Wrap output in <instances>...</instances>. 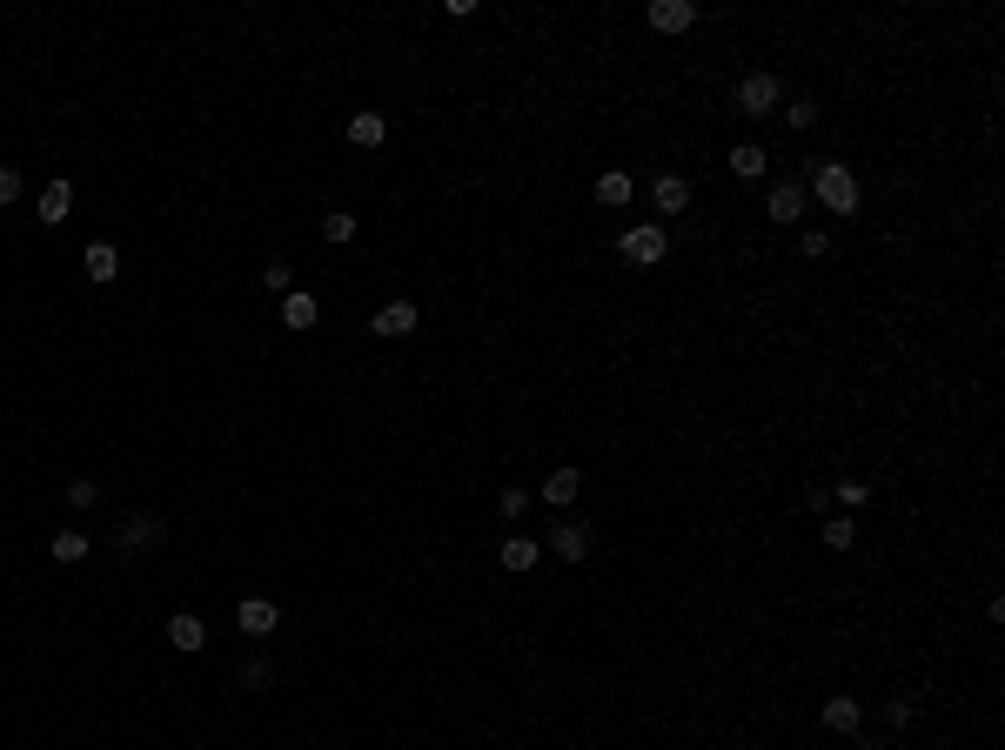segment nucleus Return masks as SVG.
<instances>
[{
    "label": "nucleus",
    "instance_id": "f257e3e1",
    "mask_svg": "<svg viewBox=\"0 0 1005 750\" xmlns=\"http://www.w3.org/2000/svg\"><path fill=\"white\" fill-rule=\"evenodd\" d=\"M811 188H818V201H825L831 215H858V175H851L845 161H825V168L811 175Z\"/></svg>",
    "mask_w": 1005,
    "mask_h": 750
},
{
    "label": "nucleus",
    "instance_id": "f03ea898",
    "mask_svg": "<svg viewBox=\"0 0 1005 750\" xmlns=\"http://www.w3.org/2000/svg\"><path fill=\"white\" fill-rule=\"evenodd\" d=\"M617 248H624L630 268H657L670 242H664V228H650V221H644V228H624V242H617Z\"/></svg>",
    "mask_w": 1005,
    "mask_h": 750
},
{
    "label": "nucleus",
    "instance_id": "7ed1b4c3",
    "mask_svg": "<svg viewBox=\"0 0 1005 750\" xmlns=\"http://www.w3.org/2000/svg\"><path fill=\"white\" fill-rule=\"evenodd\" d=\"M737 108L751 114V121L778 114V74H744V88H737Z\"/></svg>",
    "mask_w": 1005,
    "mask_h": 750
},
{
    "label": "nucleus",
    "instance_id": "20e7f679",
    "mask_svg": "<svg viewBox=\"0 0 1005 750\" xmlns=\"http://www.w3.org/2000/svg\"><path fill=\"white\" fill-rule=\"evenodd\" d=\"M161 536H168V530H161V516H155V509H134L128 523H121V550H128V556H141V550H155Z\"/></svg>",
    "mask_w": 1005,
    "mask_h": 750
},
{
    "label": "nucleus",
    "instance_id": "39448f33",
    "mask_svg": "<svg viewBox=\"0 0 1005 750\" xmlns=\"http://www.w3.org/2000/svg\"><path fill=\"white\" fill-rule=\"evenodd\" d=\"M235 623H242V637H275V623H282V610H275L268 596H248L242 610H235Z\"/></svg>",
    "mask_w": 1005,
    "mask_h": 750
},
{
    "label": "nucleus",
    "instance_id": "423d86ee",
    "mask_svg": "<svg viewBox=\"0 0 1005 750\" xmlns=\"http://www.w3.org/2000/svg\"><path fill=\"white\" fill-rule=\"evenodd\" d=\"M650 27L657 34H684V27H697V7L691 0H650Z\"/></svg>",
    "mask_w": 1005,
    "mask_h": 750
},
{
    "label": "nucleus",
    "instance_id": "0eeeda50",
    "mask_svg": "<svg viewBox=\"0 0 1005 750\" xmlns=\"http://www.w3.org/2000/svg\"><path fill=\"white\" fill-rule=\"evenodd\" d=\"M764 215L791 228V221L804 215V181H778V188H771V201H764Z\"/></svg>",
    "mask_w": 1005,
    "mask_h": 750
},
{
    "label": "nucleus",
    "instance_id": "6e6552de",
    "mask_svg": "<svg viewBox=\"0 0 1005 750\" xmlns=\"http://www.w3.org/2000/svg\"><path fill=\"white\" fill-rule=\"evenodd\" d=\"M550 550H557L563 563H583V556H590V530H583V523H550Z\"/></svg>",
    "mask_w": 1005,
    "mask_h": 750
},
{
    "label": "nucleus",
    "instance_id": "1a4fd4ad",
    "mask_svg": "<svg viewBox=\"0 0 1005 750\" xmlns=\"http://www.w3.org/2000/svg\"><path fill=\"white\" fill-rule=\"evenodd\" d=\"M650 201H657V215H684V208H691V181L684 175H657Z\"/></svg>",
    "mask_w": 1005,
    "mask_h": 750
},
{
    "label": "nucleus",
    "instance_id": "9d476101",
    "mask_svg": "<svg viewBox=\"0 0 1005 750\" xmlns=\"http://www.w3.org/2000/svg\"><path fill=\"white\" fill-rule=\"evenodd\" d=\"M369 329H376V335H389V342H396V335H409V329H416V302H382Z\"/></svg>",
    "mask_w": 1005,
    "mask_h": 750
},
{
    "label": "nucleus",
    "instance_id": "9b49d317",
    "mask_svg": "<svg viewBox=\"0 0 1005 750\" xmlns=\"http://www.w3.org/2000/svg\"><path fill=\"white\" fill-rule=\"evenodd\" d=\"M764 168H771V155H764L758 141H737L731 148V175L737 181H764Z\"/></svg>",
    "mask_w": 1005,
    "mask_h": 750
},
{
    "label": "nucleus",
    "instance_id": "f8f14e48",
    "mask_svg": "<svg viewBox=\"0 0 1005 750\" xmlns=\"http://www.w3.org/2000/svg\"><path fill=\"white\" fill-rule=\"evenodd\" d=\"M168 643H175L181 657H195L201 643H208V630H201V617H188V610H181V617H168Z\"/></svg>",
    "mask_w": 1005,
    "mask_h": 750
},
{
    "label": "nucleus",
    "instance_id": "ddd939ff",
    "mask_svg": "<svg viewBox=\"0 0 1005 750\" xmlns=\"http://www.w3.org/2000/svg\"><path fill=\"white\" fill-rule=\"evenodd\" d=\"M349 141H356V148H382V141H389V121H382L376 108H362L356 121H349Z\"/></svg>",
    "mask_w": 1005,
    "mask_h": 750
},
{
    "label": "nucleus",
    "instance_id": "4468645a",
    "mask_svg": "<svg viewBox=\"0 0 1005 750\" xmlns=\"http://www.w3.org/2000/svg\"><path fill=\"white\" fill-rule=\"evenodd\" d=\"M67 208H74V188H67V181H47V188H41V221H47V228H61Z\"/></svg>",
    "mask_w": 1005,
    "mask_h": 750
},
{
    "label": "nucleus",
    "instance_id": "2eb2a0df",
    "mask_svg": "<svg viewBox=\"0 0 1005 750\" xmlns=\"http://www.w3.org/2000/svg\"><path fill=\"white\" fill-rule=\"evenodd\" d=\"M81 262H88V282H101V288H108L114 275H121V255H114V242H94L88 255H81Z\"/></svg>",
    "mask_w": 1005,
    "mask_h": 750
},
{
    "label": "nucleus",
    "instance_id": "dca6fc26",
    "mask_svg": "<svg viewBox=\"0 0 1005 750\" xmlns=\"http://www.w3.org/2000/svg\"><path fill=\"white\" fill-rule=\"evenodd\" d=\"M282 329H315V295H302V288L282 295Z\"/></svg>",
    "mask_w": 1005,
    "mask_h": 750
},
{
    "label": "nucleus",
    "instance_id": "f3484780",
    "mask_svg": "<svg viewBox=\"0 0 1005 750\" xmlns=\"http://www.w3.org/2000/svg\"><path fill=\"white\" fill-rule=\"evenodd\" d=\"M577 489H583V469H557V476L543 483V503L563 509V503H577Z\"/></svg>",
    "mask_w": 1005,
    "mask_h": 750
},
{
    "label": "nucleus",
    "instance_id": "a211bd4d",
    "mask_svg": "<svg viewBox=\"0 0 1005 750\" xmlns=\"http://www.w3.org/2000/svg\"><path fill=\"white\" fill-rule=\"evenodd\" d=\"M858 724H865V704H858V697H831L825 704V730H858Z\"/></svg>",
    "mask_w": 1005,
    "mask_h": 750
},
{
    "label": "nucleus",
    "instance_id": "6ab92c4d",
    "mask_svg": "<svg viewBox=\"0 0 1005 750\" xmlns=\"http://www.w3.org/2000/svg\"><path fill=\"white\" fill-rule=\"evenodd\" d=\"M503 570H516V576L536 570V536H510V543H503Z\"/></svg>",
    "mask_w": 1005,
    "mask_h": 750
},
{
    "label": "nucleus",
    "instance_id": "aec40b11",
    "mask_svg": "<svg viewBox=\"0 0 1005 750\" xmlns=\"http://www.w3.org/2000/svg\"><path fill=\"white\" fill-rule=\"evenodd\" d=\"M88 556V536L81 530H54V563H81Z\"/></svg>",
    "mask_w": 1005,
    "mask_h": 750
},
{
    "label": "nucleus",
    "instance_id": "412c9836",
    "mask_svg": "<svg viewBox=\"0 0 1005 750\" xmlns=\"http://www.w3.org/2000/svg\"><path fill=\"white\" fill-rule=\"evenodd\" d=\"M597 201H603V208H624V201H630V175H603L597 181Z\"/></svg>",
    "mask_w": 1005,
    "mask_h": 750
},
{
    "label": "nucleus",
    "instance_id": "4be33fe9",
    "mask_svg": "<svg viewBox=\"0 0 1005 750\" xmlns=\"http://www.w3.org/2000/svg\"><path fill=\"white\" fill-rule=\"evenodd\" d=\"M322 235H329V242H356V215L329 208V215H322Z\"/></svg>",
    "mask_w": 1005,
    "mask_h": 750
},
{
    "label": "nucleus",
    "instance_id": "5701e85b",
    "mask_svg": "<svg viewBox=\"0 0 1005 750\" xmlns=\"http://www.w3.org/2000/svg\"><path fill=\"white\" fill-rule=\"evenodd\" d=\"M67 503H74V509H94V503H101V489H94L88 476H74V483H67Z\"/></svg>",
    "mask_w": 1005,
    "mask_h": 750
},
{
    "label": "nucleus",
    "instance_id": "b1692460",
    "mask_svg": "<svg viewBox=\"0 0 1005 750\" xmlns=\"http://www.w3.org/2000/svg\"><path fill=\"white\" fill-rule=\"evenodd\" d=\"M262 282H268V295H289L295 275H289V262H268V268H262Z\"/></svg>",
    "mask_w": 1005,
    "mask_h": 750
},
{
    "label": "nucleus",
    "instance_id": "393cba45",
    "mask_svg": "<svg viewBox=\"0 0 1005 750\" xmlns=\"http://www.w3.org/2000/svg\"><path fill=\"white\" fill-rule=\"evenodd\" d=\"M825 543H831V550H851V543H858V530H851L845 516H831V523H825Z\"/></svg>",
    "mask_w": 1005,
    "mask_h": 750
},
{
    "label": "nucleus",
    "instance_id": "a878e982",
    "mask_svg": "<svg viewBox=\"0 0 1005 750\" xmlns=\"http://www.w3.org/2000/svg\"><path fill=\"white\" fill-rule=\"evenodd\" d=\"M496 509H503V516H523V509H530V489H503Z\"/></svg>",
    "mask_w": 1005,
    "mask_h": 750
},
{
    "label": "nucleus",
    "instance_id": "bb28decb",
    "mask_svg": "<svg viewBox=\"0 0 1005 750\" xmlns=\"http://www.w3.org/2000/svg\"><path fill=\"white\" fill-rule=\"evenodd\" d=\"M268 677H275V663H268V657H248L242 663V684H268Z\"/></svg>",
    "mask_w": 1005,
    "mask_h": 750
},
{
    "label": "nucleus",
    "instance_id": "cd10ccee",
    "mask_svg": "<svg viewBox=\"0 0 1005 750\" xmlns=\"http://www.w3.org/2000/svg\"><path fill=\"white\" fill-rule=\"evenodd\" d=\"M784 121H791V128H811V121H818V108H811V101H791V108H784Z\"/></svg>",
    "mask_w": 1005,
    "mask_h": 750
},
{
    "label": "nucleus",
    "instance_id": "c85d7f7f",
    "mask_svg": "<svg viewBox=\"0 0 1005 750\" xmlns=\"http://www.w3.org/2000/svg\"><path fill=\"white\" fill-rule=\"evenodd\" d=\"M912 710H918V697H892V704H885V717L905 730V724H912Z\"/></svg>",
    "mask_w": 1005,
    "mask_h": 750
},
{
    "label": "nucleus",
    "instance_id": "c756f323",
    "mask_svg": "<svg viewBox=\"0 0 1005 750\" xmlns=\"http://www.w3.org/2000/svg\"><path fill=\"white\" fill-rule=\"evenodd\" d=\"M7 201H21V168H0V208Z\"/></svg>",
    "mask_w": 1005,
    "mask_h": 750
},
{
    "label": "nucleus",
    "instance_id": "7c9ffc66",
    "mask_svg": "<svg viewBox=\"0 0 1005 750\" xmlns=\"http://www.w3.org/2000/svg\"><path fill=\"white\" fill-rule=\"evenodd\" d=\"M865 496H871V483H838V503H845V509H858Z\"/></svg>",
    "mask_w": 1005,
    "mask_h": 750
},
{
    "label": "nucleus",
    "instance_id": "2f4dec72",
    "mask_svg": "<svg viewBox=\"0 0 1005 750\" xmlns=\"http://www.w3.org/2000/svg\"><path fill=\"white\" fill-rule=\"evenodd\" d=\"M804 255H811V262H825V255H831V235H818V228H811V235H804Z\"/></svg>",
    "mask_w": 1005,
    "mask_h": 750
}]
</instances>
